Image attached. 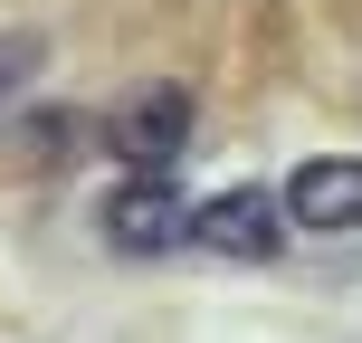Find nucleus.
I'll return each instance as SVG.
<instances>
[{
  "label": "nucleus",
  "instance_id": "423d86ee",
  "mask_svg": "<svg viewBox=\"0 0 362 343\" xmlns=\"http://www.w3.org/2000/svg\"><path fill=\"white\" fill-rule=\"evenodd\" d=\"M29 57H38L29 38H0V105H10V86H19V76H29Z\"/></svg>",
  "mask_w": 362,
  "mask_h": 343
},
{
  "label": "nucleus",
  "instance_id": "f257e3e1",
  "mask_svg": "<svg viewBox=\"0 0 362 343\" xmlns=\"http://www.w3.org/2000/svg\"><path fill=\"white\" fill-rule=\"evenodd\" d=\"M95 134H105V153L124 172H172L191 153V86H134Z\"/></svg>",
  "mask_w": 362,
  "mask_h": 343
},
{
  "label": "nucleus",
  "instance_id": "39448f33",
  "mask_svg": "<svg viewBox=\"0 0 362 343\" xmlns=\"http://www.w3.org/2000/svg\"><path fill=\"white\" fill-rule=\"evenodd\" d=\"M76 144H86V115H76V105H38V115H19V124H10V144H0V153H10L19 172H57Z\"/></svg>",
  "mask_w": 362,
  "mask_h": 343
},
{
  "label": "nucleus",
  "instance_id": "f03ea898",
  "mask_svg": "<svg viewBox=\"0 0 362 343\" xmlns=\"http://www.w3.org/2000/svg\"><path fill=\"white\" fill-rule=\"evenodd\" d=\"M276 238H286V200H276V191H248V181L191 210V248H210V257H238V267L276 257Z\"/></svg>",
  "mask_w": 362,
  "mask_h": 343
},
{
  "label": "nucleus",
  "instance_id": "20e7f679",
  "mask_svg": "<svg viewBox=\"0 0 362 343\" xmlns=\"http://www.w3.org/2000/svg\"><path fill=\"white\" fill-rule=\"evenodd\" d=\"M276 200H286L296 229H325V238L362 229V153H315V163H296V181Z\"/></svg>",
  "mask_w": 362,
  "mask_h": 343
},
{
  "label": "nucleus",
  "instance_id": "7ed1b4c3",
  "mask_svg": "<svg viewBox=\"0 0 362 343\" xmlns=\"http://www.w3.org/2000/svg\"><path fill=\"white\" fill-rule=\"evenodd\" d=\"M105 238L124 257H163V248H181L191 238V200L172 191V172H134L124 191L105 200Z\"/></svg>",
  "mask_w": 362,
  "mask_h": 343
}]
</instances>
